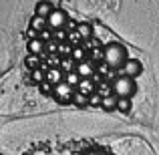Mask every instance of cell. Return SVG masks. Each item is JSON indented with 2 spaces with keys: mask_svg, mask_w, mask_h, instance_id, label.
Listing matches in <instances>:
<instances>
[{
  "mask_svg": "<svg viewBox=\"0 0 159 155\" xmlns=\"http://www.w3.org/2000/svg\"><path fill=\"white\" fill-rule=\"evenodd\" d=\"M24 66L30 69V73L36 71V69H43V66H40V57L39 54H26V57H24Z\"/></svg>",
  "mask_w": 159,
  "mask_h": 155,
  "instance_id": "cell-13",
  "label": "cell"
},
{
  "mask_svg": "<svg viewBox=\"0 0 159 155\" xmlns=\"http://www.w3.org/2000/svg\"><path fill=\"white\" fill-rule=\"evenodd\" d=\"M47 81L51 83L52 87L61 85V83H65V73H62L61 69H47Z\"/></svg>",
  "mask_w": 159,
  "mask_h": 155,
  "instance_id": "cell-9",
  "label": "cell"
},
{
  "mask_svg": "<svg viewBox=\"0 0 159 155\" xmlns=\"http://www.w3.org/2000/svg\"><path fill=\"white\" fill-rule=\"evenodd\" d=\"M73 105H75V107H79V109H85V107H89V97L77 91V93H75V99H73Z\"/></svg>",
  "mask_w": 159,
  "mask_h": 155,
  "instance_id": "cell-18",
  "label": "cell"
},
{
  "mask_svg": "<svg viewBox=\"0 0 159 155\" xmlns=\"http://www.w3.org/2000/svg\"><path fill=\"white\" fill-rule=\"evenodd\" d=\"M127 61H129V54H127L125 44L111 40V43H107L105 47H103V62H105L109 69H113V71L121 69L123 71V66L127 65Z\"/></svg>",
  "mask_w": 159,
  "mask_h": 155,
  "instance_id": "cell-1",
  "label": "cell"
},
{
  "mask_svg": "<svg viewBox=\"0 0 159 155\" xmlns=\"http://www.w3.org/2000/svg\"><path fill=\"white\" fill-rule=\"evenodd\" d=\"M70 58H73L77 65H79V62H83V61H87V58H85V48H83V47H75L73 57H70Z\"/></svg>",
  "mask_w": 159,
  "mask_h": 155,
  "instance_id": "cell-20",
  "label": "cell"
},
{
  "mask_svg": "<svg viewBox=\"0 0 159 155\" xmlns=\"http://www.w3.org/2000/svg\"><path fill=\"white\" fill-rule=\"evenodd\" d=\"M39 89H40V93H43V95H52L54 93V87L51 85V83H43V85H39Z\"/></svg>",
  "mask_w": 159,
  "mask_h": 155,
  "instance_id": "cell-22",
  "label": "cell"
},
{
  "mask_svg": "<svg viewBox=\"0 0 159 155\" xmlns=\"http://www.w3.org/2000/svg\"><path fill=\"white\" fill-rule=\"evenodd\" d=\"M97 83H99V79H83L81 85L77 87V91L87 95V97H91L93 93H97Z\"/></svg>",
  "mask_w": 159,
  "mask_h": 155,
  "instance_id": "cell-7",
  "label": "cell"
},
{
  "mask_svg": "<svg viewBox=\"0 0 159 155\" xmlns=\"http://www.w3.org/2000/svg\"><path fill=\"white\" fill-rule=\"evenodd\" d=\"M81 155H107L103 149H89V151H85V153H81Z\"/></svg>",
  "mask_w": 159,
  "mask_h": 155,
  "instance_id": "cell-24",
  "label": "cell"
},
{
  "mask_svg": "<svg viewBox=\"0 0 159 155\" xmlns=\"http://www.w3.org/2000/svg\"><path fill=\"white\" fill-rule=\"evenodd\" d=\"M81 81H83V79H81V75H79L77 71H73V73L65 75V83H66V85H70L73 89H77V87L81 85Z\"/></svg>",
  "mask_w": 159,
  "mask_h": 155,
  "instance_id": "cell-17",
  "label": "cell"
},
{
  "mask_svg": "<svg viewBox=\"0 0 159 155\" xmlns=\"http://www.w3.org/2000/svg\"><path fill=\"white\" fill-rule=\"evenodd\" d=\"M133 103L131 99H117V111L119 113H131Z\"/></svg>",
  "mask_w": 159,
  "mask_h": 155,
  "instance_id": "cell-19",
  "label": "cell"
},
{
  "mask_svg": "<svg viewBox=\"0 0 159 155\" xmlns=\"http://www.w3.org/2000/svg\"><path fill=\"white\" fill-rule=\"evenodd\" d=\"M26 48H28V54H43L44 51H47V43H44L43 39H32L26 43Z\"/></svg>",
  "mask_w": 159,
  "mask_h": 155,
  "instance_id": "cell-8",
  "label": "cell"
},
{
  "mask_svg": "<svg viewBox=\"0 0 159 155\" xmlns=\"http://www.w3.org/2000/svg\"><path fill=\"white\" fill-rule=\"evenodd\" d=\"M141 73H143V62H141L139 58H129L127 65L123 66V75H127V77H131V79H137Z\"/></svg>",
  "mask_w": 159,
  "mask_h": 155,
  "instance_id": "cell-5",
  "label": "cell"
},
{
  "mask_svg": "<svg viewBox=\"0 0 159 155\" xmlns=\"http://www.w3.org/2000/svg\"><path fill=\"white\" fill-rule=\"evenodd\" d=\"M48 28H51V30H62V28H65V24L69 22V14H66L65 10H62V8H54V12L51 16H48Z\"/></svg>",
  "mask_w": 159,
  "mask_h": 155,
  "instance_id": "cell-4",
  "label": "cell"
},
{
  "mask_svg": "<svg viewBox=\"0 0 159 155\" xmlns=\"http://www.w3.org/2000/svg\"><path fill=\"white\" fill-rule=\"evenodd\" d=\"M95 71H97V66H95L93 58H87L77 65V73L81 75V79H95Z\"/></svg>",
  "mask_w": 159,
  "mask_h": 155,
  "instance_id": "cell-6",
  "label": "cell"
},
{
  "mask_svg": "<svg viewBox=\"0 0 159 155\" xmlns=\"http://www.w3.org/2000/svg\"><path fill=\"white\" fill-rule=\"evenodd\" d=\"M28 26L32 28V30H36L39 34H43V32H47V28H48V22H47V18H40V16H32L30 18V24Z\"/></svg>",
  "mask_w": 159,
  "mask_h": 155,
  "instance_id": "cell-11",
  "label": "cell"
},
{
  "mask_svg": "<svg viewBox=\"0 0 159 155\" xmlns=\"http://www.w3.org/2000/svg\"><path fill=\"white\" fill-rule=\"evenodd\" d=\"M111 87H113V95H115L117 99H133V95L137 93L135 79L127 77V75H119V77L111 83Z\"/></svg>",
  "mask_w": 159,
  "mask_h": 155,
  "instance_id": "cell-2",
  "label": "cell"
},
{
  "mask_svg": "<svg viewBox=\"0 0 159 155\" xmlns=\"http://www.w3.org/2000/svg\"><path fill=\"white\" fill-rule=\"evenodd\" d=\"M52 12H54V4H51V2H39L34 8V14L40 16V18H47V20Z\"/></svg>",
  "mask_w": 159,
  "mask_h": 155,
  "instance_id": "cell-10",
  "label": "cell"
},
{
  "mask_svg": "<svg viewBox=\"0 0 159 155\" xmlns=\"http://www.w3.org/2000/svg\"><path fill=\"white\" fill-rule=\"evenodd\" d=\"M103 99H105L103 95L93 93V95L89 97V107H101V105H103Z\"/></svg>",
  "mask_w": 159,
  "mask_h": 155,
  "instance_id": "cell-21",
  "label": "cell"
},
{
  "mask_svg": "<svg viewBox=\"0 0 159 155\" xmlns=\"http://www.w3.org/2000/svg\"><path fill=\"white\" fill-rule=\"evenodd\" d=\"M58 44H61V43H57V40H48V43H47V51L48 52H51V54H58Z\"/></svg>",
  "mask_w": 159,
  "mask_h": 155,
  "instance_id": "cell-23",
  "label": "cell"
},
{
  "mask_svg": "<svg viewBox=\"0 0 159 155\" xmlns=\"http://www.w3.org/2000/svg\"><path fill=\"white\" fill-rule=\"evenodd\" d=\"M30 79L32 83H36V85H43V83H47V69H36L30 73Z\"/></svg>",
  "mask_w": 159,
  "mask_h": 155,
  "instance_id": "cell-16",
  "label": "cell"
},
{
  "mask_svg": "<svg viewBox=\"0 0 159 155\" xmlns=\"http://www.w3.org/2000/svg\"><path fill=\"white\" fill-rule=\"evenodd\" d=\"M101 109H103L105 113H113V111H117V97H115V95H109V97L103 99Z\"/></svg>",
  "mask_w": 159,
  "mask_h": 155,
  "instance_id": "cell-14",
  "label": "cell"
},
{
  "mask_svg": "<svg viewBox=\"0 0 159 155\" xmlns=\"http://www.w3.org/2000/svg\"><path fill=\"white\" fill-rule=\"evenodd\" d=\"M77 34L83 40H91L93 39V24L91 22H79L77 24Z\"/></svg>",
  "mask_w": 159,
  "mask_h": 155,
  "instance_id": "cell-12",
  "label": "cell"
},
{
  "mask_svg": "<svg viewBox=\"0 0 159 155\" xmlns=\"http://www.w3.org/2000/svg\"><path fill=\"white\" fill-rule=\"evenodd\" d=\"M58 69L65 75H69V73H73V71H77V62H75L73 58H61V66H58Z\"/></svg>",
  "mask_w": 159,
  "mask_h": 155,
  "instance_id": "cell-15",
  "label": "cell"
},
{
  "mask_svg": "<svg viewBox=\"0 0 159 155\" xmlns=\"http://www.w3.org/2000/svg\"><path fill=\"white\" fill-rule=\"evenodd\" d=\"M75 93H77V89H73L70 85H66V83H61V85L54 87V101L61 103V105H73V99H75Z\"/></svg>",
  "mask_w": 159,
  "mask_h": 155,
  "instance_id": "cell-3",
  "label": "cell"
}]
</instances>
